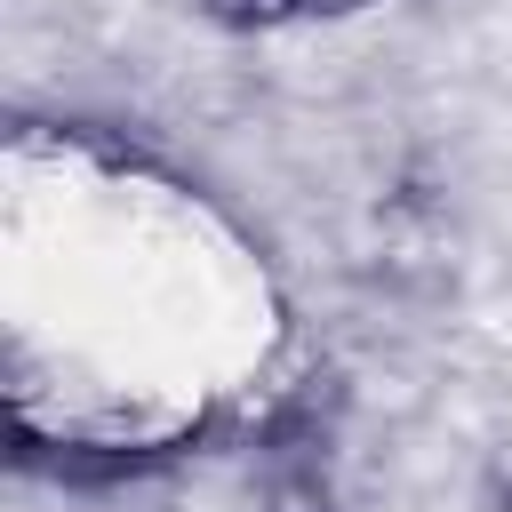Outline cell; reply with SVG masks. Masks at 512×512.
<instances>
[{
  "mask_svg": "<svg viewBox=\"0 0 512 512\" xmlns=\"http://www.w3.org/2000/svg\"><path fill=\"white\" fill-rule=\"evenodd\" d=\"M264 512H344V504H336L328 472L296 456V464H280V472L264 480Z\"/></svg>",
  "mask_w": 512,
  "mask_h": 512,
  "instance_id": "obj_1",
  "label": "cell"
},
{
  "mask_svg": "<svg viewBox=\"0 0 512 512\" xmlns=\"http://www.w3.org/2000/svg\"><path fill=\"white\" fill-rule=\"evenodd\" d=\"M200 16L224 24V32H272V24L296 16V0H200Z\"/></svg>",
  "mask_w": 512,
  "mask_h": 512,
  "instance_id": "obj_2",
  "label": "cell"
},
{
  "mask_svg": "<svg viewBox=\"0 0 512 512\" xmlns=\"http://www.w3.org/2000/svg\"><path fill=\"white\" fill-rule=\"evenodd\" d=\"M488 504L496 512H512V432L496 440V456H488Z\"/></svg>",
  "mask_w": 512,
  "mask_h": 512,
  "instance_id": "obj_3",
  "label": "cell"
},
{
  "mask_svg": "<svg viewBox=\"0 0 512 512\" xmlns=\"http://www.w3.org/2000/svg\"><path fill=\"white\" fill-rule=\"evenodd\" d=\"M376 0H296V16H320V24H344V16H368Z\"/></svg>",
  "mask_w": 512,
  "mask_h": 512,
  "instance_id": "obj_4",
  "label": "cell"
}]
</instances>
